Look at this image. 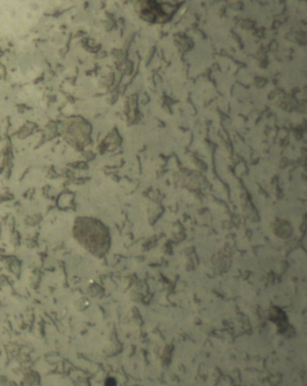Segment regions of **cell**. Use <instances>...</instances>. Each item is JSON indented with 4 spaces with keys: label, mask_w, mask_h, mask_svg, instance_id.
Returning <instances> with one entry per match:
<instances>
[{
    "label": "cell",
    "mask_w": 307,
    "mask_h": 386,
    "mask_svg": "<svg viewBox=\"0 0 307 386\" xmlns=\"http://www.w3.org/2000/svg\"><path fill=\"white\" fill-rule=\"evenodd\" d=\"M117 386V382L114 379V378H108L107 382H106V386Z\"/></svg>",
    "instance_id": "6da1fadb"
}]
</instances>
